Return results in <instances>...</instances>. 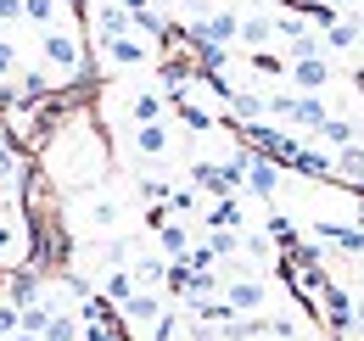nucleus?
Here are the masks:
<instances>
[{
	"label": "nucleus",
	"instance_id": "1",
	"mask_svg": "<svg viewBox=\"0 0 364 341\" xmlns=\"http://www.w3.org/2000/svg\"><path fill=\"white\" fill-rule=\"evenodd\" d=\"M118 319L129 325V330H163V319H168V308L157 291H135V297L118 302Z\"/></svg>",
	"mask_w": 364,
	"mask_h": 341
},
{
	"label": "nucleus",
	"instance_id": "2",
	"mask_svg": "<svg viewBox=\"0 0 364 341\" xmlns=\"http://www.w3.org/2000/svg\"><path fill=\"white\" fill-rule=\"evenodd\" d=\"M40 56H46V67H56V73H79V67H85V50H79V40H73L68 28H46Z\"/></svg>",
	"mask_w": 364,
	"mask_h": 341
},
{
	"label": "nucleus",
	"instance_id": "3",
	"mask_svg": "<svg viewBox=\"0 0 364 341\" xmlns=\"http://www.w3.org/2000/svg\"><path fill=\"white\" fill-rule=\"evenodd\" d=\"M264 302H269V286H264V280H235V286H225V308L235 313V319L258 313Z\"/></svg>",
	"mask_w": 364,
	"mask_h": 341
},
{
	"label": "nucleus",
	"instance_id": "4",
	"mask_svg": "<svg viewBox=\"0 0 364 341\" xmlns=\"http://www.w3.org/2000/svg\"><path fill=\"white\" fill-rule=\"evenodd\" d=\"M101 56H107L112 67H140V62L151 56V45L135 40V34H112V40H101Z\"/></svg>",
	"mask_w": 364,
	"mask_h": 341
},
{
	"label": "nucleus",
	"instance_id": "5",
	"mask_svg": "<svg viewBox=\"0 0 364 341\" xmlns=\"http://www.w3.org/2000/svg\"><path fill=\"white\" fill-rule=\"evenodd\" d=\"M241 185H247L252 196H274V190H280V168H274L269 157L247 151V168H241Z\"/></svg>",
	"mask_w": 364,
	"mask_h": 341
},
{
	"label": "nucleus",
	"instance_id": "6",
	"mask_svg": "<svg viewBox=\"0 0 364 341\" xmlns=\"http://www.w3.org/2000/svg\"><path fill=\"white\" fill-rule=\"evenodd\" d=\"M168 146H174V134H168V124H163V118H157V124H135V151L146 157V163L168 157Z\"/></svg>",
	"mask_w": 364,
	"mask_h": 341
},
{
	"label": "nucleus",
	"instance_id": "7",
	"mask_svg": "<svg viewBox=\"0 0 364 341\" xmlns=\"http://www.w3.org/2000/svg\"><path fill=\"white\" fill-rule=\"evenodd\" d=\"M359 34H364L359 17H325V40H319V45H331V50H353Z\"/></svg>",
	"mask_w": 364,
	"mask_h": 341
},
{
	"label": "nucleus",
	"instance_id": "8",
	"mask_svg": "<svg viewBox=\"0 0 364 341\" xmlns=\"http://www.w3.org/2000/svg\"><path fill=\"white\" fill-rule=\"evenodd\" d=\"M151 229H157V252H163V257L191 252V229H185L180 218H168V213H163V224H151Z\"/></svg>",
	"mask_w": 364,
	"mask_h": 341
},
{
	"label": "nucleus",
	"instance_id": "9",
	"mask_svg": "<svg viewBox=\"0 0 364 341\" xmlns=\"http://www.w3.org/2000/svg\"><path fill=\"white\" fill-rule=\"evenodd\" d=\"M331 173L342 179V185H364V146L353 140V146H342L336 157H331Z\"/></svg>",
	"mask_w": 364,
	"mask_h": 341
},
{
	"label": "nucleus",
	"instance_id": "10",
	"mask_svg": "<svg viewBox=\"0 0 364 341\" xmlns=\"http://www.w3.org/2000/svg\"><path fill=\"white\" fill-rule=\"evenodd\" d=\"M112 34H129V11L118 0H101L95 6V40H112Z\"/></svg>",
	"mask_w": 364,
	"mask_h": 341
},
{
	"label": "nucleus",
	"instance_id": "11",
	"mask_svg": "<svg viewBox=\"0 0 364 341\" xmlns=\"http://www.w3.org/2000/svg\"><path fill=\"white\" fill-rule=\"evenodd\" d=\"M291 79L303 85V95H314L331 85V67H325V56H303V62H291Z\"/></svg>",
	"mask_w": 364,
	"mask_h": 341
},
{
	"label": "nucleus",
	"instance_id": "12",
	"mask_svg": "<svg viewBox=\"0 0 364 341\" xmlns=\"http://www.w3.org/2000/svg\"><path fill=\"white\" fill-rule=\"evenodd\" d=\"M319 241H331V247H342V252H364V229H353V224H314Z\"/></svg>",
	"mask_w": 364,
	"mask_h": 341
},
{
	"label": "nucleus",
	"instance_id": "13",
	"mask_svg": "<svg viewBox=\"0 0 364 341\" xmlns=\"http://www.w3.org/2000/svg\"><path fill=\"white\" fill-rule=\"evenodd\" d=\"M235 40L247 45V50H264L274 40V17H241L235 23Z\"/></svg>",
	"mask_w": 364,
	"mask_h": 341
},
{
	"label": "nucleus",
	"instance_id": "14",
	"mask_svg": "<svg viewBox=\"0 0 364 341\" xmlns=\"http://www.w3.org/2000/svg\"><path fill=\"white\" fill-rule=\"evenodd\" d=\"M129 274H135L140 291H157V286H163V274H168V257L146 252V257H135V269H129Z\"/></svg>",
	"mask_w": 364,
	"mask_h": 341
},
{
	"label": "nucleus",
	"instance_id": "15",
	"mask_svg": "<svg viewBox=\"0 0 364 341\" xmlns=\"http://www.w3.org/2000/svg\"><path fill=\"white\" fill-rule=\"evenodd\" d=\"M202 224H208V229H241L247 218H241V202H235V196H219V202L208 207V218H202Z\"/></svg>",
	"mask_w": 364,
	"mask_h": 341
},
{
	"label": "nucleus",
	"instance_id": "16",
	"mask_svg": "<svg viewBox=\"0 0 364 341\" xmlns=\"http://www.w3.org/2000/svg\"><path fill=\"white\" fill-rule=\"evenodd\" d=\"M140 286H135V274H129V269H107V274H101V297L112 302V308H118V302L124 297H135Z\"/></svg>",
	"mask_w": 364,
	"mask_h": 341
},
{
	"label": "nucleus",
	"instance_id": "17",
	"mask_svg": "<svg viewBox=\"0 0 364 341\" xmlns=\"http://www.w3.org/2000/svg\"><path fill=\"white\" fill-rule=\"evenodd\" d=\"M314 134L325 140V146H331V151H342V146H353V140H359V129H353V118H325V124H319Z\"/></svg>",
	"mask_w": 364,
	"mask_h": 341
},
{
	"label": "nucleus",
	"instance_id": "18",
	"mask_svg": "<svg viewBox=\"0 0 364 341\" xmlns=\"http://www.w3.org/2000/svg\"><path fill=\"white\" fill-rule=\"evenodd\" d=\"M118 218H124V207H118L112 196H95L90 207H85V224H90V229H112Z\"/></svg>",
	"mask_w": 364,
	"mask_h": 341
},
{
	"label": "nucleus",
	"instance_id": "19",
	"mask_svg": "<svg viewBox=\"0 0 364 341\" xmlns=\"http://www.w3.org/2000/svg\"><path fill=\"white\" fill-rule=\"evenodd\" d=\"M129 118L135 124H157L163 118V90H140L135 101H129Z\"/></svg>",
	"mask_w": 364,
	"mask_h": 341
},
{
	"label": "nucleus",
	"instance_id": "20",
	"mask_svg": "<svg viewBox=\"0 0 364 341\" xmlns=\"http://www.w3.org/2000/svg\"><path fill=\"white\" fill-rule=\"evenodd\" d=\"M17 252H23V224L11 213H0V263H11Z\"/></svg>",
	"mask_w": 364,
	"mask_h": 341
},
{
	"label": "nucleus",
	"instance_id": "21",
	"mask_svg": "<svg viewBox=\"0 0 364 341\" xmlns=\"http://www.w3.org/2000/svg\"><path fill=\"white\" fill-rule=\"evenodd\" d=\"M40 341H79V313H50V325L40 330Z\"/></svg>",
	"mask_w": 364,
	"mask_h": 341
},
{
	"label": "nucleus",
	"instance_id": "22",
	"mask_svg": "<svg viewBox=\"0 0 364 341\" xmlns=\"http://www.w3.org/2000/svg\"><path fill=\"white\" fill-rule=\"evenodd\" d=\"M325 313H331V325H342V330H353V302L342 297V291H331V286H325Z\"/></svg>",
	"mask_w": 364,
	"mask_h": 341
},
{
	"label": "nucleus",
	"instance_id": "23",
	"mask_svg": "<svg viewBox=\"0 0 364 341\" xmlns=\"http://www.w3.org/2000/svg\"><path fill=\"white\" fill-rule=\"evenodd\" d=\"M230 112L247 118V124H258V118H264V95H235V90H230Z\"/></svg>",
	"mask_w": 364,
	"mask_h": 341
},
{
	"label": "nucleus",
	"instance_id": "24",
	"mask_svg": "<svg viewBox=\"0 0 364 341\" xmlns=\"http://www.w3.org/2000/svg\"><path fill=\"white\" fill-rule=\"evenodd\" d=\"M208 252L213 257H235L241 252V235H235V229H208Z\"/></svg>",
	"mask_w": 364,
	"mask_h": 341
},
{
	"label": "nucleus",
	"instance_id": "25",
	"mask_svg": "<svg viewBox=\"0 0 364 341\" xmlns=\"http://www.w3.org/2000/svg\"><path fill=\"white\" fill-rule=\"evenodd\" d=\"M34 297H40V280H34V274H11V297H6V302L23 308V302H34Z\"/></svg>",
	"mask_w": 364,
	"mask_h": 341
},
{
	"label": "nucleus",
	"instance_id": "26",
	"mask_svg": "<svg viewBox=\"0 0 364 341\" xmlns=\"http://www.w3.org/2000/svg\"><path fill=\"white\" fill-rule=\"evenodd\" d=\"M17 179H23V168H17V157H11V146L0 140V185H6V190H17Z\"/></svg>",
	"mask_w": 364,
	"mask_h": 341
},
{
	"label": "nucleus",
	"instance_id": "27",
	"mask_svg": "<svg viewBox=\"0 0 364 341\" xmlns=\"http://www.w3.org/2000/svg\"><path fill=\"white\" fill-rule=\"evenodd\" d=\"M23 17H28V23H56V0H23Z\"/></svg>",
	"mask_w": 364,
	"mask_h": 341
},
{
	"label": "nucleus",
	"instance_id": "28",
	"mask_svg": "<svg viewBox=\"0 0 364 341\" xmlns=\"http://www.w3.org/2000/svg\"><path fill=\"white\" fill-rule=\"evenodd\" d=\"M17 336V302H0V341Z\"/></svg>",
	"mask_w": 364,
	"mask_h": 341
},
{
	"label": "nucleus",
	"instance_id": "29",
	"mask_svg": "<svg viewBox=\"0 0 364 341\" xmlns=\"http://www.w3.org/2000/svg\"><path fill=\"white\" fill-rule=\"evenodd\" d=\"M6 73H17V45L0 34V79H6Z\"/></svg>",
	"mask_w": 364,
	"mask_h": 341
},
{
	"label": "nucleus",
	"instance_id": "30",
	"mask_svg": "<svg viewBox=\"0 0 364 341\" xmlns=\"http://www.w3.org/2000/svg\"><path fill=\"white\" fill-rule=\"evenodd\" d=\"M17 17H23V0H0V28L17 23Z\"/></svg>",
	"mask_w": 364,
	"mask_h": 341
},
{
	"label": "nucleus",
	"instance_id": "31",
	"mask_svg": "<svg viewBox=\"0 0 364 341\" xmlns=\"http://www.w3.org/2000/svg\"><path fill=\"white\" fill-rule=\"evenodd\" d=\"M118 6H124V11H146V0H118Z\"/></svg>",
	"mask_w": 364,
	"mask_h": 341
},
{
	"label": "nucleus",
	"instance_id": "32",
	"mask_svg": "<svg viewBox=\"0 0 364 341\" xmlns=\"http://www.w3.org/2000/svg\"><path fill=\"white\" fill-rule=\"evenodd\" d=\"M353 325H364V302H359V308H353Z\"/></svg>",
	"mask_w": 364,
	"mask_h": 341
},
{
	"label": "nucleus",
	"instance_id": "33",
	"mask_svg": "<svg viewBox=\"0 0 364 341\" xmlns=\"http://www.w3.org/2000/svg\"><path fill=\"white\" fill-rule=\"evenodd\" d=\"M11 341H40V336H28V330H17V336H11Z\"/></svg>",
	"mask_w": 364,
	"mask_h": 341
},
{
	"label": "nucleus",
	"instance_id": "34",
	"mask_svg": "<svg viewBox=\"0 0 364 341\" xmlns=\"http://www.w3.org/2000/svg\"><path fill=\"white\" fill-rule=\"evenodd\" d=\"M252 341H274V336H264V330H258V336H252Z\"/></svg>",
	"mask_w": 364,
	"mask_h": 341
},
{
	"label": "nucleus",
	"instance_id": "35",
	"mask_svg": "<svg viewBox=\"0 0 364 341\" xmlns=\"http://www.w3.org/2000/svg\"><path fill=\"white\" fill-rule=\"evenodd\" d=\"M359 50H364V34H359Z\"/></svg>",
	"mask_w": 364,
	"mask_h": 341
},
{
	"label": "nucleus",
	"instance_id": "36",
	"mask_svg": "<svg viewBox=\"0 0 364 341\" xmlns=\"http://www.w3.org/2000/svg\"><path fill=\"white\" fill-rule=\"evenodd\" d=\"M359 23H364V17H359Z\"/></svg>",
	"mask_w": 364,
	"mask_h": 341
}]
</instances>
